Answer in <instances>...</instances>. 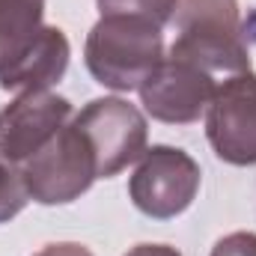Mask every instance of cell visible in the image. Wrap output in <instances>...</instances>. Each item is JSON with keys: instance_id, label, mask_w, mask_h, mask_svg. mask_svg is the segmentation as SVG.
I'll use <instances>...</instances> for the list:
<instances>
[{"instance_id": "obj_13", "label": "cell", "mask_w": 256, "mask_h": 256, "mask_svg": "<svg viewBox=\"0 0 256 256\" xmlns=\"http://www.w3.org/2000/svg\"><path fill=\"white\" fill-rule=\"evenodd\" d=\"M208 256H256V232H230L212 248Z\"/></svg>"}, {"instance_id": "obj_5", "label": "cell", "mask_w": 256, "mask_h": 256, "mask_svg": "<svg viewBox=\"0 0 256 256\" xmlns=\"http://www.w3.org/2000/svg\"><path fill=\"white\" fill-rule=\"evenodd\" d=\"M72 122L80 128V134L86 137L96 155L98 179H110L122 173L128 164L140 161L146 152V140H149L146 116L126 98L116 96L92 98Z\"/></svg>"}, {"instance_id": "obj_3", "label": "cell", "mask_w": 256, "mask_h": 256, "mask_svg": "<svg viewBox=\"0 0 256 256\" xmlns=\"http://www.w3.org/2000/svg\"><path fill=\"white\" fill-rule=\"evenodd\" d=\"M18 173L27 188V196L42 206L74 202L98 179L96 155L74 122L60 128L33 158H27L18 167Z\"/></svg>"}, {"instance_id": "obj_14", "label": "cell", "mask_w": 256, "mask_h": 256, "mask_svg": "<svg viewBox=\"0 0 256 256\" xmlns=\"http://www.w3.org/2000/svg\"><path fill=\"white\" fill-rule=\"evenodd\" d=\"M33 256H96V254L86 244H78V242H57V244H45Z\"/></svg>"}, {"instance_id": "obj_10", "label": "cell", "mask_w": 256, "mask_h": 256, "mask_svg": "<svg viewBox=\"0 0 256 256\" xmlns=\"http://www.w3.org/2000/svg\"><path fill=\"white\" fill-rule=\"evenodd\" d=\"M45 0H0V78L36 45L45 24Z\"/></svg>"}, {"instance_id": "obj_1", "label": "cell", "mask_w": 256, "mask_h": 256, "mask_svg": "<svg viewBox=\"0 0 256 256\" xmlns=\"http://www.w3.org/2000/svg\"><path fill=\"white\" fill-rule=\"evenodd\" d=\"M170 24L176 27L170 57L200 66L212 78L250 72V42L238 0H176Z\"/></svg>"}, {"instance_id": "obj_8", "label": "cell", "mask_w": 256, "mask_h": 256, "mask_svg": "<svg viewBox=\"0 0 256 256\" xmlns=\"http://www.w3.org/2000/svg\"><path fill=\"white\" fill-rule=\"evenodd\" d=\"M72 120V102L51 90L18 92L0 114V158L21 167Z\"/></svg>"}, {"instance_id": "obj_9", "label": "cell", "mask_w": 256, "mask_h": 256, "mask_svg": "<svg viewBox=\"0 0 256 256\" xmlns=\"http://www.w3.org/2000/svg\"><path fill=\"white\" fill-rule=\"evenodd\" d=\"M68 39L60 27H48L42 30V36L36 39V45L24 54L21 63H15L3 78H0V90L6 92H30V90H51L68 68Z\"/></svg>"}, {"instance_id": "obj_12", "label": "cell", "mask_w": 256, "mask_h": 256, "mask_svg": "<svg viewBox=\"0 0 256 256\" xmlns=\"http://www.w3.org/2000/svg\"><path fill=\"white\" fill-rule=\"evenodd\" d=\"M27 200L30 196H27V188L21 182L18 167L0 158V224H6L15 214H21L24 206H27Z\"/></svg>"}, {"instance_id": "obj_11", "label": "cell", "mask_w": 256, "mask_h": 256, "mask_svg": "<svg viewBox=\"0 0 256 256\" xmlns=\"http://www.w3.org/2000/svg\"><path fill=\"white\" fill-rule=\"evenodd\" d=\"M102 15H134L155 24H170L176 0H96Z\"/></svg>"}, {"instance_id": "obj_4", "label": "cell", "mask_w": 256, "mask_h": 256, "mask_svg": "<svg viewBox=\"0 0 256 256\" xmlns=\"http://www.w3.org/2000/svg\"><path fill=\"white\" fill-rule=\"evenodd\" d=\"M200 164L179 146H152L143 152L131 182V202L155 220H170L182 214L200 191Z\"/></svg>"}, {"instance_id": "obj_6", "label": "cell", "mask_w": 256, "mask_h": 256, "mask_svg": "<svg viewBox=\"0 0 256 256\" xmlns=\"http://www.w3.org/2000/svg\"><path fill=\"white\" fill-rule=\"evenodd\" d=\"M206 137L220 161L232 167L256 164V72L232 74L214 90Z\"/></svg>"}, {"instance_id": "obj_2", "label": "cell", "mask_w": 256, "mask_h": 256, "mask_svg": "<svg viewBox=\"0 0 256 256\" xmlns=\"http://www.w3.org/2000/svg\"><path fill=\"white\" fill-rule=\"evenodd\" d=\"M164 27L134 15H102L84 45L90 74L116 92L140 90V84L164 60Z\"/></svg>"}, {"instance_id": "obj_7", "label": "cell", "mask_w": 256, "mask_h": 256, "mask_svg": "<svg viewBox=\"0 0 256 256\" xmlns=\"http://www.w3.org/2000/svg\"><path fill=\"white\" fill-rule=\"evenodd\" d=\"M218 84L208 72L188 60L164 57L158 68L140 84V102L143 110L167 126H191L196 122L214 96Z\"/></svg>"}, {"instance_id": "obj_15", "label": "cell", "mask_w": 256, "mask_h": 256, "mask_svg": "<svg viewBox=\"0 0 256 256\" xmlns=\"http://www.w3.org/2000/svg\"><path fill=\"white\" fill-rule=\"evenodd\" d=\"M126 256H182V254L176 248H170V244H137Z\"/></svg>"}]
</instances>
